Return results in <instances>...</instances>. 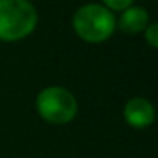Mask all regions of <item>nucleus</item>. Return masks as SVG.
<instances>
[{
	"label": "nucleus",
	"mask_w": 158,
	"mask_h": 158,
	"mask_svg": "<svg viewBox=\"0 0 158 158\" xmlns=\"http://www.w3.org/2000/svg\"><path fill=\"white\" fill-rule=\"evenodd\" d=\"M38 24V12L29 0H0V39L19 41Z\"/></svg>",
	"instance_id": "obj_1"
},
{
	"label": "nucleus",
	"mask_w": 158,
	"mask_h": 158,
	"mask_svg": "<svg viewBox=\"0 0 158 158\" xmlns=\"http://www.w3.org/2000/svg\"><path fill=\"white\" fill-rule=\"evenodd\" d=\"M114 29H116V17L104 5H82L73 15V31L87 43L106 41L112 36Z\"/></svg>",
	"instance_id": "obj_2"
},
{
	"label": "nucleus",
	"mask_w": 158,
	"mask_h": 158,
	"mask_svg": "<svg viewBox=\"0 0 158 158\" xmlns=\"http://www.w3.org/2000/svg\"><path fill=\"white\" fill-rule=\"evenodd\" d=\"M36 110L49 124H68L78 112L77 99L68 89L51 85L43 89L36 97Z\"/></svg>",
	"instance_id": "obj_3"
},
{
	"label": "nucleus",
	"mask_w": 158,
	"mask_h": 158,
	"mask_svg": "<svg viewBox=\"0 0 158 158\" xmlns=\"http://www.w3.org/2000/svg\"><path fill=\"white\" fill-rule=\"evenodd\" d=\"M124 119L134 129H146L155 121V107L144 97H133L124 106Z\"/></svg>",
	"instance_id": "obj_4"
},
{
	"label": "nucleus",
	"mask_w": 158,
	"mask_h": 158,
	"mask_svg": "<svg viewBox=\"0 0 158 158\" xmlns=\"http://www.w3.org/2000/svg\"><path fill=\"white\" fill-rule=\"evenodd\" d=\"M148 21H150L148 12L144 10L143 7H133V5H131V7H127L123 10L117 26H119V29L123 32H126V34H136V32H141V31L146 29Z\"/></svg>",
	"instance_id": "obj_5"
},
{
	"label": "nucleus",
	"mask_w": 158,
	"mask_h": 158,
	"mask_svg": "<svg viewBox=\"0 0 158 158\" xmlns=\"http://www.w3.org/2000/svg\"><path fill=\"white\" fill-rule=\"evenodd\" d=\"M144 39L151 48L158 46V26L156 24H148L144 29Z\"/></svg>",
	"instance_id": "obj_6"
},
{
	"label": "nucleus",
	"mask_w": 158,
	"mask_h": 158,
	"mask_svg": "<svg viewBox=\"0 0 158 158\" xmlns=\"http://www.w3.org/2000/svg\"><path fill=\"white\" fill-rule=\"evenodd\" d=\"M104 7L112 9V10H124V9L131 7L133 0H104Z\"/></svg>",
	"instance_id": "obj_7"
}]
</instances>
